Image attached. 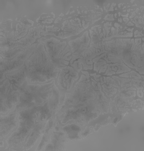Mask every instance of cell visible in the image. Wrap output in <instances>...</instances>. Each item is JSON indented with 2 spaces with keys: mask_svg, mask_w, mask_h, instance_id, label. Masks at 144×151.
<instances>
[{
  "mask_svg": "<svg viewBox=\"0 0 144 151\" xmlns=\"http://www.w3.org/2000/svg\"><path fill=\"white\" fill-rule=\"evenodd\" d=\"M73 70L70 68V72H68L69 70H67V68L65 70H63L64 72H61L59 76V86L63 90H67L66 89H69L73 83L74 82V80L77 79L78 78L77 73H75L73 76H71V73L73 72Z\"/></svg>",
  "mask_w": 144,
  "mask_h": 151,
  "instance_id": "obj_1",
  "label": "cell"
}]
</instances>
